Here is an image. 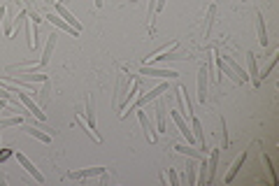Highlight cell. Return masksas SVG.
Returning a JSON list of instances; mask_svg holds the SVG:
<instances>
[{"mask_svg": "<svg viewBox=\"0 0 279 186\" xmlns=\"http://www.w3.org/2000/svg\"><path fill=\"white\" fill-rule=\"evenodd\" d=\"M5 84L12 88V93H17V96H19V100H21V105H23V107H26L28 112H30V114L35 116V119H38V121H44V119H47V114H44V112H42V107H40V105H38V100H35L33 96H30V93H28V91H21V88L17 86V84H10V82H5Z\"/></svg>", "mask_w": 279, "mask_h": 186, "instance_id": "obj_1", "label": "cell"}, {"mask_svg": "<svg viewBox=\"0 0 279 186\" xmlns=\"http://www.w3.org/2000/svg\"><path fill=\"white\" fill-rule=\"evenodd\" d=\"M140 75H144V77H156V79H175V77H179V72L172 70V68L142 66V68H140Z\"/></svg>", "mask_w": 279, "mask_h": 186, "instance_id": "obj_2", "label": "cell"}, {"mask_svg": "<svg viewBox=\"0 0 279 186\" xmlns=\"http://www.w3.org/2000/svg\"><path fill=\"white\" fill-rule=\"evenodd\" d=\"M14 159H17V161H19V165H21V168H23V170H26L28 175L33 177V179H35V181H38V184H44V175H42V172H40V170H38V168H35V165H33V161L28 159L26 153L17 151V153H14Z\"/></svg>", "mask_w": 279, "mask_h": 186, "instance_id": "obj_3", "label": "cell"}, {"mask_svg": "<svg viewBox=\"0 0 279 186\" xmlns=\"http://www.w3.org/2000/svg\"><path fill=\"white\" fill-rule=\"evenodd\" d=\"M103 172H107V168L103 165H96V168H84V170H72L68 172V179H93V177H100Z\"/></svg>", "mask_w": 279, "mask_h": 186, "instance_id": "obj_4", "label": "cell"}, {"mask_svg": "<svg viewBox=\"0 0 279 186\" xmlns=\"http://www.w3.org/2000/svg\"><path fill=\"white\" fill-rule=\"evenodd\" d=\"M170 116H172V121H175V123H177V128H179V133L186 137V142H189V144H198V142H196V137H193V133H191V128L186 126L184 114H181L179 110H172V112H170Z\"/></svg>", "mask_w": 279, "mask_h": 186, "instance_id": "obj_5", "label": "cell"}, {"mask_svg": "<svg viewBox=\"0 0 279 186\" xmlns=\"http://www.w3.org/2000/svg\"><path fill=\"white\" fill-rule=\"evenodd\" d=\"M137 119H140V126H142V131H144V137H147V142L153 144L156 140H159V133H156V128L151 126V121H149L147 112L140 110V112H137Z\"/></svg>", "mask_w": 279, "mask_h": 186, "instance_id": "obj_6", "label": "cell"}, {"mask_svg": "<svg viewBox=\"0 0 279 186\" xmlns=\"http://www.w3.org/2000/svg\"><path fill=\"white\" fill-rule=\"evenodd\" d=\"M207 84H209L207 66H200L198 68V100H200V103L207 100Z\"/></svg>", "mask_w": 279, "mask_h": 186, "instance_id": "obj_7", "label": "cell"}, {"mask_svg": "<svg viewBox=\"0 0 279 186\" xmlns=\"http://www.w3.org/2000/svg\"><path fill=\"white\" fill-rule=\"evenodd\" d=\"M168 128V112H165V100L159 96L156 100V133H165Z\"/></svg>", "mask_w": 279, "mask_h": 186, "instance_id": "obj_8", "label": "cell"}, {"mask_svg": "<svg viewBox=\"0 0 279 186\" xmlns=\"http://www.w3.org/2000/svg\"><path fill=\"white\" fill-rule=\"evenodd\" d=\"M56 14H58L60 19H66V21L70 23V26L75 28V30H79V33H82V23L77 21V17H75V14H72L70 10H68L66 5H63V3H56Z\"/></svg>", "mask_w": 279, "mask_h": 186, "instance_id": "obj_9", "label": "cell"}, {"mask_svg": "<svg viewBox=\"0 0 279 186\" xmlns=\"http://www.w3.org/2000/svg\"><path fill=\"white\" fill-rule=\"evenodd\" d=\"M44 19H49V23H54L56 28H60V30H66V33H70L72 38H77V35H79V30H75V28L70 26V23L66 21V19H60L58 14H56V12H51V14H47V17Z\"/></svg>", "mask_w": 279, "mask_h": 186, "instance_id": "obj_10", "label": "cell"}, {"mask_svg": "<svg viewBox=\"0 0 279 186\" xmlns=\"http://www.w3.org/2000/svg\"><path fill=\"white\" fill-rule=\"evenodd\" d=\"M56 40H58V35H56V33H49V35H47V44H44V49H42V58H40V63H42V66H47V63H49V60H51V56H54Z\"/></svg>", "mask_w": 279, "mask_h": 186, "instance_id": "obj_11", "label": "cell"}, {"mask_svg": "<svg viewBox=\"0 0 279 186\" xmlns=\"http://www.w3.org/2000/svg\"><path fill=\"white\" fill-rule=\"evenodd\" d=\"M219 156H221V149H212L207 159V184H212L214 177H216V168H219Z\"/></svg>", "mask_w": 279, "mask_h": 186, "instance_id": "obj_12", "label": "cell"}, {"mask_svg": "<svg viewBox=\"0 0 279 186\" xmlns=\"http://www.w3.org/2000/svg\"><path fill=\"white\" fill-rule=\"evenodd\" d=\"M175 151L181 153V156H189V159H196V161L207 159V153H205L203 149H193L191 144H189V147H186V144H175Z\"/></svg>", "mask_w": 279, "mask_h": 186, "instance_id": "obj_13", "label": "cell"}, {"mask_svg": "<svg viewBox=\"0 0 279 186\" xmlns=\"http://www.w3.org/2000/svg\"><path fill=\"white\" fill-rule=\"evenodd\" d=\"M177 100H179V112L186 116H191V100H189V93H186V86H177Z\"/></svg>", "mask_w": 279, "mask_h": 186, "instance_id": "obj_14", "label": "cell"}, {"mask_svg": "<svg viewBox=\"0 0 279 186\" xmlns=\"http://www.w3.org/2000/svg\"><path fill=\"white\" fill-rule=\"evenodd\" d=\"M82 116H84V121H86L88 126L96 131V107H93V98H91V96L84 98V114Z\"/></svg>", "mask_w": 279, "mask_h": 186, "instance_id": "obj_15", "label": "cell"}, {"mask_svg": "<svg viewBox=\"0 0 279 186\" xmlns=\"http://www.w3.org/2000/svg\"><path fill=\"white\" fill-rule=\"evenodd\" d=\"M246 68H249V79H252L254 82V86H261V79H258V63H256V56L252 54V51H249V54H246Z\"/></svg>", "mask_w": 279, "mask_h": 186, "instance_id": "obj_16", "label": "cell"}, {"mask_svg": "<svg viewBox=\"0 0 279 186\" xmlns=\"http://www.w3.org/2000/svg\"><path fill=\"white\" fill-rule=\"evenodd\" d=\"M244 161H246V151H242L240 156H237V159L233 161V165H230V168H228V172H226V177H224V181H226V184H230V181L235 179V175H237V172H240V168H242V163H244Z\"/></svg>", "mask_w": 279, "mask_h": 186, "instance_id": "obj_17", "label": "cell"}, {"mask_svg": "<svg viewBox=\"0 0 279 186\" xmlns=\"http://www.w3.org/2000/svg\"><path fill=\"white\" fill-rule=\"evenodd\" d=\"M7 72H28V70H44L42 63L38 60H26V63H17V66H7Z\"/></svg>", "mask_w": 279, "mask_h": 186, "instance_id": "obj_18", "label": "cell"}, {"mask_svg": "<svg viewBox=\"0 0 279 186\" xmlns=\"http://www.w3.org/2000/svg\"><path fill=\"white\" fill-rule=\"evenodd\" d=\"M137 91H140V82H137V79H135V82H133L131 86H128L126 98H123V100H121V103H119V112H123V110H128V107H131V103L137 98Z\"/></svg>", "mask_w": 279, "mask_h": 186, "instance_id": "obj_19", "label": "cell"}, {"mask_svg": "<svg viewBox=\"0 0 279 186\" xmlns=\"http://www.w3.org/2000/svg\"><path fill=\"white\" fill-rule=\"evenodd\" d=\"M191 133H193V137H196V142H198V147L205 151V133H203V123L196 119V116L191 114Z\"/></svg>", "mask_w": 279, "mask_h": 186, "instance_id": "obj_20", "label": "cell"}, {"mask_svg": "<svg viewBox=\"0 0 279 186\" xmlns=\"http://www.w3.org/2000/svg\"><path fill=\"white\" fill-rule=\"evenodd\" d=\"M256 33H258V42H261V47H268V30H265V19H263L261 12L256 14Z\"/></svg>", "mask_w": 279, "mask_h": 186, "instance_id": "obj_21", "label": "cell"}, {"mask_svg": "<svg viewBox=\"0 0 279 186\" xmlns=\"http://www.w3.org/2000/svg\"><path fill=\"white\" fill-rule=\"evenodd\" d=\"M23 131H26L30 137H35L38 142H42V144H51V133H42V131H38L35 126H23Z\"/></svg>", "mask_w": 279, "mask_h": 186, "instance_id": "obj_22", "label": "cell"}, {"mask_svg": "<svg viewBox=\"0 0 279 186\" xmlns=\"http://www.w3.org/2000/svg\"><path fill=\"white\" fill-rule=\"evenodd\" d=\"M126 91V77L119 75V82H116V93H112V105L119 110V103H121V96Z\"/></svg>", "mask_w": 279, "mask_h": 186, "instance_id": "obj_23", "label": "cell"}, {"mask_svg": "<svg viewBox=\"0 0 279 186\" xmlns=\"http://www.w3.org/2000/svg\"><path fill=\"white\" fill-rule=\"evenodd\" d=\"M75 121H77V123H79V126H82V128H84V131H86V135H88V137H91L93 142H103V137H100V135H98V131H93V128H91V126H88L86 121H84V116H82V114H77V116H75Z\"/></svg>", "mask_w": 279, "mask_h": 186, "instance_id": "obj_24", "label": "cell"}, {"mask_svg": "<svg viewBox=\"0 0 279 186\" xmlns=\"http://www.w3.org/2000/svg\"><path fill=\"white\" fill-rule=\"evenodd\" d=\"M23 123V116H0V128H12V126H21Z\"/></svg>", "mask_w": 279, "mask_h": 186, "instance_id": "obj_25", "label": "cell"}, {"mask_svg": "<svg viewBox=\"0 0 279 186\" xmlns=\"http://www.w3.org/2000/svg\"><path fill=\"white\" fill-rule=\"evenodd\" d=\"M196 159H191L189 163H186V179H189V184L196 186V177H198V170H196Z\"/></svg>", "mask_w": 279, "mask_h": 186, "instance_id": "obj_26", "label": "cell"}, {"mask_svg": "<svg viewBox=\"0 0 279 186\" xmlns=\"http://www.w3.org/2000/svg\"><path fill=\"white\" fill-rule=\"evenodd\" d=\"M49 93H51V82L47 79V82H42V88H40V93L35 96V100H40V105H44L49 100Z\"/></svg>", "mask_w": 279, "mask_h": 186, "instance_id": "obj_27", "label": "cell"}, {"mask_svg": "<svg viewBox=\"0 0 279 186\" xmlns=\"http://www.w3.org/2000/svg\"><path fill=\"white\" fill-rule=\"evenodd\" d=\"M214 17H216V5L207 7V17H205V38H209V28L214 23Z\"/></svg>", "mask_w": 279, "mask_h": 186, "instance_id": "obj_28", "label": "cell"}, {"mask_svg": "<svg viewBox=\"0 0 279 186\" xmlns=\"http://www.w3.org/2000/svg\"><path fill=\"white\" fill-rule=\"evenodd\" d=\"M274 63H277V51H272V58H270V60H268V66L263 68V72H258V79H261V82H263V79H265V77H268V75H270V72H272Z\"/></svg>", "mask_w": 279, "mask_h": 186, "instance_id": "obj_29", "label": "cell"}, {"mask_svg": "<svg viewBox=\"0 0 279 186\" xmlns=\"http://www.w3.org/2000/svg\"><path fill=\"white\" fill-rule=\"evenodd\" d=\"M3 28H5V35H12V33H14V17L5 14V19H3Z\"/></svg>", "mask_w": 279, "mask_h": 186, "instance_id": "obj_30", "label": "cell"}, {"mask_svg": "<svg viewBox=\"0 0 279 186\" xmlns=\"http://www.w3.org/2000/svg\"><path fill=\"white\" fill-rule=\"evenodd\" d=\"M168 179H170V186H179V177L172 168H168Z\"/></svg>", "mask_w": 279, "mask_h": 186, "instance_id": "obj_31", "label": "cell"}, {"mask_svg": "<svg viewBox=\"0 0 279 186\" xmlns=\"http://www.w3.org/2000/svg\"><path fill=\"white\" fill-rule=\"evenodd\" d=\"M0 98H3V100H10V98H12V91H7L5 86H0Z\"/></svg>", "mask_w": 279, "mask_h": 186, "instance_id": "obj_32", "label": "cell"}, {"mask_svg": "<svg viewBox=\"0 0 279 186\" xmlns=\"http://www.w3.org/2000/svg\"><path fill=\"white\" fill-rule=\"evenodd\" d=\"M5 14H7V7L0 5V26H3V19H5Z\"/></svg>", "mask_w": 279, "mask_h": 186, "instance_id": "obj_33", "label": "cell"}, {"mask_svg": "<svg viewBox=\"0 0 279 186\" xmlns=\"http://www.w3.org/2000/svg\"><path fill=\"white\" fill-rule=\"evenodd\" d=\"M221 126H224V147H228V133H226V121H221Z\"/></svg>", "mask_w": 279, "mask_h": 186, "instance_id": "obj_34", "label": "cell"}, {"mask_svg": "<svg viewBox=\"0 0 279 186\" xmlns=\"http://www.w3.org/2000/svg\"><path fill=\"white\" fill-rule=\"evenodd\" d=\"M10 156H12V151H3V153H0V163H3V161H7Z\"/></svg>", "mask_w": 279, "mask_h": 186, "instance_id": "obj_35", "label": "cell"}, {"mask_svg": "<svg viewBox=\"0 0 279 186\" xmlns=\"http://www.w3.org/2000/svg\"><path fill=\"white\" fill-rule=\"evenodd\" d=\"M103 3H105V0H93V5L98 7V10H100V7H103Z\"/></svg>", "mask_w": 279, "mask_h": 186, "instance_id": "obj_36", "label": "cell"}, {"mask_svg": "<svg viewBox=\"0 0 279 186\" xmlns=\"http://www.w3.org/2000/svg\"><path fill=\"white\" fill-rule=\"evenodd\" d=\"M49 3H51V0H49Z\"/></svg>", "mask_w": 279, "mask_h": 186, "instance_id": "obj_37", "label": "cell"}]
</instances>
